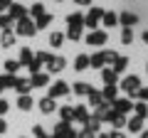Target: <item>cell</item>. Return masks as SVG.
<instances>
[{"label": "cell", "instance_id": "obj_6", "mask_svg": "<svg viewBox=\"0 0 148 138\" xmlns=\"http://www.w3.org/2000/svg\"><path fill=\"white\" fill-rule=\"evenodd\" d=\"M111 104H114V111H116V113H121V116H126L128 111H133L131 99H116V101H111Z\"/></svg>", "mask_w": 148, "mask_h": 138}, {"label": "cell", "instance_id": "obj_32", "mask_svg": "<svg viewBox=\"0 0 148 138\" xmlns=\"http://www.w3.org/2000/svg\"><path fill=\"white\" fill-rule=\"evenodd\" d=\"M15 79L17 77H12V74H3L0 77V86L3 89H10V86H15Z\"/></svg>", "mask_w": 148, "mask_h": 138}, {"label": "cell", "instance_id": "obj_42", "mask_svg": "<svg viewBox=\"0 0 148 138\" xmlns=\"http://www.w3.org/2000/svg\"><path fill=\"white\" fill-rule=\"evenodd\" d=\"M35 59H37V62H40V64H42V62L47 64L49 59H52V54H49V52H37V54H35Z\"/></svg>", "mask_w": 148, "mask_h": 138}, {"label": "cell", "instance_id": "obj_18", "mask_svg": "<svg viewBox=\"0 0 148 138\" xmlns=\"http://www.w3.org/2000/svg\"><path fill=\"white\" fill-rule=\"evenodd\" d=\"M104 64H106L104 52H96V54H91V57H89V67H94V69H104Z\"/></svg>", "mask_w": 148, "mask_h": 138}, {"label": "cell", "instance_id": "obj_22", "mask_svg": "<svg viewBox=\"0 0 148 138\" xmlns=\"http://www.w3.org/2000/svg\"><path fill=\"white\" fill-rule=\"evenodd\" d=\"M74 69H77V72H84V69H89V54H79V57L74 59Z\"/></svg>", "mask_w": 148, "mask_h": 138}, {"label": "cell", "instance_id": "obj_30", "mask_svg": "<svg viewBox=\"0 0 148 138\" xmlns=\"http://www.w3.org/2000/svg\"><path fill=\"white\" fill-rule=\"evenodd\" d=\"M62 42H64V35H62V32H52V35H49V44H52L54 49L62 47Z\"/></svg>", "mask_w": 148, "mask_h": 138}, {"label": "cell", "instance_id": "obj_47", "mask_svg": "<svg viewBox=\"0 0 148 138\" xmlns=\"http://www.w3.org/2000/svg\"><path fill=\"white\" fill-rule=\"evenodd\" d=\"M10 5H12V3H10V0H0V12H3V10H10Z\"/></svg>", "mask_w": 148, "mask_h": 138}, {"label": "cell", "instance_id": "obj_4", "mask_svg": "<svg viewBox=\"0 0 148 138\" xmlns=\"http://www.w3.org/2000/svg\"><path fill=\"white\" fill-rule=\"evenodd\" d=\"M101 17H104V8H91V10L86 12V17H84V27L96 30V25H99Z\"/></svg>", "mask_w": 148, "mask_h": 138}, {"label": "cell", "instance_id": "obj_52", "mask_svg": "<svg viewBox=\"0 0 148 138\" xmlns=\"http://www.w3.org/2000/svg\"><path fill=\"white\" fill-rule=\"evenodd\" d=\"M141 138H148V131H141Z\"/></svg>", "mask_w": 148, "mask_h": 138}, {"label": "cell", "instance_id": "obj_2", "mask_svg": "<svg viewBox=\"0 0 148 138\" xmlns=\"http://www.w3.org/2000/svg\"><path fill=\"white\" fill-rule=\"evenodd\" d=\"M121 89L126 91L128 96H136V94H138V89H141V79H138L136 74H131V77H126V79L121 81Z\"/></svg>", "mask_w": 148, "mask_h": 138}, {"label": "cell", "instance_id": "obj_35", "mask_svg": "<svg viewBox=\"0 0 148 138\" xmlns=\"http://www.w3.org/2000/svg\"><path fill=\"white\" fill-rule=\"evenodd\" d=\"M121 42H123V44H131V42H133V30H131V27H123V32H121Z\"/></svg>", "mask_w": 148, "mask_h": 138}, {"label": "cell", "instance_id": "obj_8", "mask_svg": "<svg viewBox=\"0 0 148 138\" xmlns=\"http://www.w3.org/2000/svg\"><path fill=\"white\" fill-rule=\"evenodd\" d=\"M64 67H67V59H64V57H52V59L47 62V72H52V74L62 72Z\"/></svg>", "mask_w": 148, "mask_h": 138}, {"label": "cell", "instance_id": "obj_43", "mask_svg": "<svg viewBox=\"0 0 148 138\" xmlns=\"http://www.w3.org/2000/svg\"><path fill=\"white\" fill-rule=\"evenodd\" d=\"M77 138H96V133H91L89 128H82V131L77 133Z\"/></svg>", "mask_w": 148, "mask_h": 138}, {"label": "cell", "instance_id": "obj_14", "mask_svg": "<svg viewBox=\"0 0 148 138\" xmlns=\"http://www.w3.org/2000/svg\"><path fill=\"white\" fill-rule=\"evenodd\" d=\"M89 106H74V121H79V123H86L89 121Z\"/></svg>", "mask_w": 148, "mask_h": 138}, {"label": "cell", "instance_id": "obj_25", "mask_svg": "<svg viewBox=\"0 0 148 138\" xmlns=\"http://www.w3.org/2000/svg\"><path fill=\"white\" fill-rule=\"evenodd\" d=\"M0 44H3V47H12V44H15V32H12V30L3 32V37H0Z\"/></svg>", "mask_w": 148, "mask_h": 138}, {"label": "cell", "instance_id": "obj_27", "mask_svg": "<svg viewBox=\"0 0 148 138\" xmlns=\"http://www.w3.org/2000/svg\"><path fill=\"white\" fill-rule=\"evenodd\" d=\"M17 109H20V111H30L32 109V96H20V99H17Z\"/></svg>", "mask_w": 148, "mask_h": 138}, {"label": "cell", "instance_id": "obj_34", "mask_svg": "<svg viewBox=\"0 0 148 138\" xmlns=\"http://www.w3.org/2000/svg\"><path fill=\"white\" fill-rule=\"evenodd\" d=\"M49 22H52V15H47V12H45V15H40V17H37L35 27H37V30H42V27H47Z\"/></svg>", "mask_w": 148, "mask_h": 138}, {"label": "cell", "instance_id": "obj_23", "mask_svg": "<svg viewBox=\"0 0 148 138\" xmlns=\"http://www.w3.org/2000/svg\"><path fill=\"white\" fill-rule=\"evenodd\" d=\"M126 67H128V59H126V57H121V54H119V57L114 59V67H111V69H114V72H116V74H121V72H123V69H126Z\"/></svg>", "mask_w": 148, "mask_h": 138}, {"label": "cell", "instance_id": "obj_48", "mask_svg": "<svg viewBox=\"0 0 148 138\" xmlns=\"http://www.w3.org/2000/svg\"><path fill=\"white\" fill-rule=\"evenodd\" d=\"M109 138H126V133H121V131H114V133H109Z\"/></svg>", "mask_w": 148, "mask_h": 138}, {"label": "cell", "instance_id": "obj_45", "mask_svg": "<svg viewBox=\"0 0 148 138\" xmlns=\"http://www.w3.org/2000/svg\"><path fill=\"white\" fill-rule=\"evenodd\" d=\"M104 57H106V62H114V59H116L119 54L114 52V49H104Z\"/></svg>", "mask_w": 148, "mask_h": 138}, {"label": "cell", "instance_id": "obj_37", "mask_svg": "<svg viewBox=\"0 0 148 138\" xmlns=\"http://www.w3.org/2000/svg\"><path fill=\"white\" fill-rule=\"evenodd\" d=\"M69 128H72V126H69V123H64V121H59L57 126H54V136H64V133H67Z\"/></svg>", "mask_w": 148, "mask_h": 138}, {"label": "cell", "instance_id": "obj_16", "mask_svg": "<svg viewBox=\"0 0 148 138\" xmlns=\"http://www.w3.org/2000/svg\"><path fill=\"white\" fill-rule=\"evenodd\" d=\"M91 89H94V86L86 84V81H77V84L72 86V91H74L77 96H89V91H91Z\"/></svg>", "mask_w": 148, "mask_h": 138}, {"label": "cell", "instance_id": "obj_20", "mask_svg": "<svg viewBox=\"0 0 148 138\" xmlns=\"http://www.w3.org/2000/svg\"><path fill=\"white\" fill-rule=\"evenodd\" d=\"M126 128L131 133H141L143 131V118H138V116H133L131 121H126Z\"/></svg>", "mask_w": 148, "mask_h": 138}, {"label": "cell", "instance_id": "obj_49", "mask_svg": "<svg viewBox=\"0 0 148 138\" xmlns=\"http://www.w3.org/2000/svg\"><path fill=\"white\" fill-rule=\"evenodd\" d=\"M5 128H8V123L3 121V118H0V133H5Z\"/></svg>", "mask_w": 148, "mask_h": 138}, {"label": "cell", "instance_id": "obj_13", "mask_svg": "<svg viewBox=\"0 0 148 138\" xmlns=\"http://www.w3.org/2000/svg\"><path fill=\"white\" fill-rule=\"evenodd\" d=\"M40 111H42V113H47V116H49V113H54V111H57V104H54V99L45 96V99L40 101Z\"/></svg>", "mask_w": 148, "mask_h": 138}, {"label": "cell", "instance_id": "obj_29", "mask_svg": "<svg viewBox=\"0 0 148 138\" xmlns=\"http://www.w3.org/2000/svg\"><path fill=\"white\" fill-rule=\"evenodd\" d=\"M32 59H35V57H32V49H30V47H22V49H20V59H17V62H20V64H30Z\"/></svg>", "mask_w": 148, "mask_h": 138}, {"label": "cell", "instance_id": "obj_15", "mask_svg": "<svg viewBox=\"0 0 148 138\" xmlns=\"http://www.w3.org/2000/svg\"><path fill=\"white\" fill-rule=\"evenodd\" d=\"M116 96H119V89H116V84H111V86H104V91H101V99L109 104V101H116Z\"/></svg>", "mask_w": 148, "mask_h": 138}, {"label": "cell", "instance_id": "obj_10", "mask_svg": "<svg viewBox=\"0 0 148 138\" xmlns=\"http://www.w3.org/2000/svg\"><path fill=\"white\" fill-rule=\"evenodd\" d=\"M47 84H49V77L42 74V72H37V74L30 77V86H32V89H35V86H37V89H42V86H47Z\"/></svg>", "mask_w": 148, "mask_h": 138}, {"label": "cell", "instance_id": "obj_1", "mask_svg": "<svg viewBox=\"0 0 148 138\" xmlns=\"http://www.w3.org/2000/svg\"><path fill=\"white\" fill-rule=\"evenodd\" d=\"M106 40H109L106 30H91L86 35V44H91V47H101V44H106Z\"/></svg>", "mask_w": 148, "mask_h": 138}, {"label": "cell", "instance_id": "obj_19", "mask_svg": "<svg viewBox=\"0 0 148 138\" xmlns=\"http://www.w3.org/2000/svg\"><path fill=\"white\" fill-rule=\"evenodd\" d=\"M101 79H104V84H106V86H111V84H116L119 74L114 72V69H101Z\"/></svg>", "mask_w": 148, "mask_h": 138}, {"label": "cell", "instance_id": "obj_21", "mask_svg": "<svg viewBox=\"0 0 148 138\" xmlns=\"http://www.w3.org/2000/svg\"><path fill=\"white\" fill-rule=\"evenodd\" d=\"M109 123L114 128H126V118L121 116V113H116V111H111V116H109Z\"/></svg>", "mask_w": 148, "mask_h": 138}, {"label": "cell", "instance_id": "obj_40", "mask_svg": "<svg viewBox=\"0 0 148 138\" xmlns=\"http://www.w3.org/2000/svg\"><path fill=\"white\" fill-rule=\"evenodd\" d=\"M32 133H35V138H47V131H45V126H32Z\"/></svg>", "mask_w": 148, "mask_h": 138}, {"label": "cell", "instance_id": "obj_51", "mask_svg": "<svg viewBox=\"0 0 148 138\" xmlns=\"http://www.w3.org/2000/svg\"><path fill=\"white\" fill-rule=\"evenodd\" d=\"M143 42H146V44H148V30H146V32H143Z\"/></svg>", "mask_w": 148, "mask_h": 138}, {"label": "cell", "instance_id": "obj_46", "mask_svg": "<svg viewBox=\"0 0 148 138\" xmlns=\"http://www.w3.org/2000/svg\"><path fill=\"white\" fill-rule=\"evenodd\" d=\"M10 111V104H8L5 99H0V116H3V113H8Z\"/></svg>", "mask_w": 148, "mask_h": 138}, {"label": "cell", "instance_id": "obj_41", "mask_svg": "<svg viewBox=\"0 0 148 138\" xmlns=\"http://www.w3.org/2000/svg\"><path fill=\"white\" fill-rule=\"evenodd\" d=\"M84 126H86V128H89V131H91V133H96V131H99V126H101V121H96V118H89V121H86V123H84Z\"/></svg>", "mask_w": 148, "mask_h": 138}, {"label": "cell", "instance_id": "obj_9", "mask_svg": "<svg viewBox=\"0 0 148 138\" xmlns=\"http://www.w3.org/2000/svg\"><path fill=\"white\" fill-rule=\"evenodd\" d=\"M8 15H10L12 20H22V17H27V8L20 5V3H12L10 10H8Z\"/></svg>", "mask_w": 148, "mask_h": 138}, {"label": "cell", "instance_id": "obj_7", "mask_svg": "<svg viewBox=\"0 0 148 138\" xmlns=\"http://www.w3.org/2000/svg\"><path fill=\"white\" fill-rule=\"evenodd\" d=\"M67 25L72 27V30H84V15H82V12H72V15H67Z\"/></svg>", "mask_w": 148, "mask_h": 138}, {"label": "cell", "instance_id": "obj_38", "mask_svg": "<svg viewBox=\"0 0 148 138\" xmlns=\"http://www.w3.org/2000/svg\"><path fill=\"white\" fill-rule=\"evenodd\" d=\"M30 15H32V17L45 15V5H42V3H35V5H32V10H30Z\"/></svg>", "mask_w": 148, "mask_h": 138}, {"label": "cell", "instance_id": "obj_17", "mask_svg": "<svg viewBox=\"0 0 148 138\" xmlns=\"http://www.w3.org/2000/svg\"><path fill=\"white\" fill-rule=\"evenodd\" d=\"M12 89H15L20 96L30 94V89H32V86H30V79H15V86H12Z\"/></svg>", "mask_w": 148, "mask_h": 138}, {"label": "cell", "instance_id": "obj_31", "mask_svg": "<svg viewBox=\"0 0 148 138\" xmlns=\"http://www.w3.org/2000/svg\"><path fill=\"white\" fill-rule=\"evenodd\" d=\"M101 20H104V25H106V27L119 25V15H116V12H104V17H101Z\"/></svg>", "mask_w": 148, "mask_h": 138}, {"label": "cell", "instance_id": "obj_28", "mask_svg": "<svg viewBox=\"0 0 148 138\" xmlns=\"http://www.w3.org/2000/svg\"><path fill=\"white\" fill-rule=\"evenodd\" d=\"M133 111H136L138 118H146L148 116V104L146 101H138V104H133Z\"/></svg>", "mask_w": 148, "mask_h": 138}, {"label": "cell", "instance_id": "obj_11", "mask_svg": "<svg viewBox=\"0 0 148 138\" xmlns=\"http://www.w3.org/2000/svg\"><path fill=\"white\" fill-rule=\"evenodd\" d=\"M109 116H111V109H109V104H101V106H96L94 109V118L96 121H109Z\"/></svg>", "mask_w": 148, "mask_h": 138}, {"label": "cell", "instance_id": "obj_3", "mask_svg": "<svg viewBox=\"0 0 148 138\" xmlns=\"http://www.w3.org/2000/svg\"><path fill=\"white\" fill-rule=\"evenodd\" d=\"M17 35H22V37H32V35H37L35 22H32L30 17H22V20H17Z\"/></svg>", "mask_w": 148, "mask_h": 138}, {"label": "cell", "instance_id": "obj_12", "mask_svg": "<svg viewBox=\"0 0 148 138\" xmlns=\"http://www.w3.org/2000/svg\"><path fill=\"white\" fill-rule=\"evenodd\" d=\"M119 22H121L123 27H131V25H136V22H138V15H136V12H131V10H126V12L119 15Z\"/></svg>", "mask_w": 148, "mask_h": 138}, {"label": "cell", "instance_id": "obj_44", "mask_svg": "<svg viewBox=\"0 0 148 138\" xmlns=\"http://www.w3.org/2000/svg\"><path fill=\"white\" fill-rule=\"evenodd\" d=\"M136 96H138V99H141V101H148V86H141Z\"/></svg>", "mask_w": 148, "mask_h": 138}, {"label": "cell", "instance_id": "obj_5", "mask_svg": "<svg viewBox=\"0 0 148 138\" xmlns=\"http://www.w3.org/2000/svg\"><path fill=\"white\" fill-rule=\"evenodd\" d=\"M69 94V84L67 81H54L52 89H49V99H59V96H67Z\"/></svg>", "mask_w": 148, "mask_h": 138}, {"label": "cell", "instance_id": "obj_24", "mask_svg": "<svg viewBox=\"0 0 148 138\" xmlns=\"http://www.w3.org/2000/svg\"><path fill=\"white\" fill-rule=\"evenodd\" d=\"M89 104H91V109H96V106H101V104H104V99H101V91H96V89L89 91Z\"/></svg>", "mask_w": 148, "mask_h": 138}, {"label": "cell", "instance_id": "obj_54", "mask_svg": "<svg viewBox=\"0 0 148 138\" xmlns=\"http://www.w3.org/2000/svg\"><path fill=\"white\" fill-rule=\"evenodd\" d=\"M0 91H3V86H0Z\"/></svg>", "mask_w": 148, "mask_h": 138}, {"label": "cell", "instance_id": "obj_53", "mask_svg": "<svg viewBox=\"0 0 148 138\" xmlns=\"http://www.w3.org/2000/svg\"><path fill=\"white\" fill-rule=\"evenodd\" d=\"M99 138H109V133H101V136H99Z\"/></svg>", "mask_w": 148, "mask_h": 138}, {"label": "cell", "instance_id": "obj_26", "mask_svg": "<svg viewBox=\"0 0 148 138\" xmlns=\"http://www.w3.org/2000/svg\"><path fill=\"white\" fill-rule=\"evenodd\" d=\"M59 116H62L64 123L74 121V106H62V109H59Z\"/></svg>", "mask_w": 148, "mask_h": 138}, {"label": "cell", "instance_id": "obj_36", "mask_svg": "<svg viewBox=\"0 0 148 138\" xmlns=\"http://www.w3.org/2000/svg\"><path fill=\"white\" fill-rule=\"evenodd\" d=\"M0 27H3V32H8L12 27V17L10 15H0Z\"/></svg>", "mask_w": 148, "mask_h": 138}, {"label": "cell", "instance_id": "obj_39", "mask_svg": "<svg viewBox=\"0 0 148 138\" xmlns=\"http://www.w3.org/2000/svg\"><path fill=\"white\" fill-rule=\"evenodd\" d=\"M67 37L72 40V42H79V40H82V30H72V27H69V30H67Z\"/></svg>", "mask_w": 148, "mask_h": 138}, {"label": "cell", "instance_id": "obj_33", "mask_svg": "<svg viewBox=\"0 0 148 138\" xmlns=\"http://www.w3.org/2000/svg\"><path fill=\"white\" fill-rule=\"evenodd\" d=\"M20 67H22V64L17 62V59H8V62H5V72H8V74H12V77H15V72Z\"/></svg>", "mask_w": 148, "mask_h": 138}, {"label": "cell", "instance_id": "obj_50", "mask_svg": "<svg viewBox=\"0 0 148 138\" xmlns=\"http://www.w3.org/2000/svg\"><path fill=\"white\" fill-rule=\"evenodd\" d=\"M74 3H77V5H89L91 0H74Z\"/></svg>", "mask_w": 148, "mask_h": 138}]
</instances>
